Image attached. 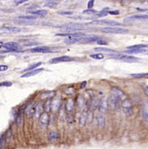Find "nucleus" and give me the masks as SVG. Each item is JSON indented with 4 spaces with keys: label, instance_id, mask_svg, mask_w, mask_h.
I'll return each instance as SVG.
<instances>
[{
    "label": "nucleus",
    "instance_id": "obj_1",
    "mask_svg": "<svg viewBox=\"0 0 148 149\" xmlns=\"http://www.w3.org/2000/svg\"><path fill=\"white\" fill-rule=\"evenodd\" d=\"M59 27L64 29L66 31H68V32H70V31L76 32L78 30H81L86 29V27L84 25L80 24V23H75V22H70V23L63 24V25H61Z\"/></svg>",
    "mask_w": 148,
    "mask_h": 149
},
{
    "label": "nucleus",
    "instance_id": "obj_2",
    "mask_svg": "<svg viewBox=\"0 0 148 149\" xmlns=\"http://www.w3.org/2000/svg\"><path fill=\"white\" fill-rule=\"evenodd\" d=\"M101 31L104 33L108 34H127L129 33V30L125 27H103L101 29Z\"/></svg>",
    "mask_w": 148,
    "mask_h": 149
},
{
    "label": "nucleus",
    "instance_id": "obj_3",
    "mask_svg": "<svg viewBox=\"0 0 148 149\" xmlns=\"http://www.w3.org/2000/svg\"><path fill=\"white\" fill-rule=\"evenodd\" d=\"M122 108L127 117H130L133 115V106L130 100L127 98L124 99L122 102Z\"/></svg>",
    "mask_w": 148,
    "mask_h": 149
},
{
    "label": "nucleus",
    "instance_id": "obj_4",
    "mask_svg": "<svg viewBox=\"0 0 148 149\" xmlns=\"http://www.w3.org/2000/svg\"><path fill=\"white\" fill-rule=\"evenodd\" d=\"M148 15H134L127 17L124 19L125 23H132L138 21H147Z\"/></svg>",
    "mask_w": 148,
    "mask_h": 149
},
{
    "label": "nucleus",
    "instance_id": "obj_5",
    "mask_svg": "<svg viewBox=\"0 0 148 149\" xmlns=\"http://www.w3.org/2000/svg\"><path fill=\"white\" fill-rule=\"evenodd\" d=\"M119 98L114 95L113 93L110 94L107 98V102H108V107L110 108H111L113 110L116 109L118 107V104H119Z\"/></svg>",
    "mask_w": 148,
    "mask_h": 149
},
{
    "label": "nucleus",
    "instance_id": "obj_6",
    "mask_svg": "<svg viewBox=\"0 0 148 149\" xmlns=\"http://www.w3.org/2000/svg\"><path fill=\"white\" fill-rule=\"evenodd\" d=\"M20 31L21 29L16 27H0V34H15Z\"/></svg>",
    "mask_w": 148,
    "mask_h": 149
},
{
    "label": "nucleus",
    "instance_id": "obj_7",
    "mask_svg": "<svg viewBox=\"0 0 148 149\" xmlns=\"http://www.w3.org/2000/svg\"><path fill=\"white\" fill-rule=\"evenodd\" d=\"M75 61V58L73 57L67 56V55H63V56L61 57H57L52 58L49 61V64H58V63H61V62H70Z\"/></svg>",
    "mask_w": 148,
    "mask_h": 149
},
{
    "label": "nucleus",
    "instance_id": "obj_8",
    "mask_svg": "<svg viewBox=\"0 0 148 149\" xmlns=\"http://www.w3.org/2000/svg\"><path fill=\"white\" fill-rule=\"evenodd\" d=\"M5 49L8 50V52H16L22 49V47L16 42L11 41V42H8L4 44L3 46Z\"/></svg>",
    "mask_w": 148,
    "mask_h": 149
},
{
    "label": "nucleus",
    "instance_id": "obj_9",
    "mask_svg": "<svg viewBox=\"0 0 148 149\" xmlns=\"http://www.w3.org/2000/svg\"><path fill=\"white\" fill-rule=\"evenodd\" d=\"M101 39L100 36H97V35H89V36H83L81 38L80 43H91V42H94V41H97L98 40Z\"/></svg>",
    "mask_w": 148,
    "mask_h": 149
},
{
    "label": "nucleus",
    "instance_id": "obj_10",
    "mask_svg": "<svg viewBox=\"0 0 148 149\" xmlns=\"http://www.w3.org/2000/svg\"><path fill=\"white\" fill-rule=\"evenodd\" d=\"M99 103H100V100L94 98H92L88 100L87 106H88V108L91 111H94V110H96L99 107Z\"/></svg>",
    "mask_w": 148,
    "mask_h": 149
},
{
    "label": "nucleus",
    "instance_id": "obj_11",
    "mask_svg": "<svg viewBox=\"0 0 148 149\" xmlns=\"http://www.w3.org/2000/svg\"><path fill=\"white\" fill-rule=\"evenodd\" d=\"M49 114L44 111V112H43L41 114V115L39 117V123L41 125V126L43 128H47V126L48 125V123H49Z\"/></svg>",
    "mask_w": 148,
    "mask_h": 149
},
{
    "label": "nucleus",
    "instance_id": "obj_12",
    "mask_svg": "<svg viewBox=\"0 0 148 149\" xmlns=\"http://www.w3.org/2000/svg\"><path fill=\"white\" fill-rule=\"evenodd\" d=\"M91 24H96V25H109L112 27H116V26H119L121 25L120 23L115 22V21H107V20H100V21H94L91 22Z\"/></svg>",
    "mask_w": 148,
    "mask_h": 149
},
{
    "label": "nucleus",
    "instance_id": "obj_13",
    "mask_svg": "<svg viewBox=\"0 0 148 149\" xmlns=\"http://www.w3.org/2000/svg\"><path fill=\"white\" fill-rule=\"evenodd\" d=\"M61 100L60 98H55L52 101H51V109L54 111L56 112L58 111L61 107Z\"/></svg>",
    "mask_w": 148,
    "mask_h": 149
},
{
    "label": "nucleus",
    "instance_id": "obj_14",
    "mask_svg": "<svg viewBox=\"0 0 148 149\" xmlns=\"http://www.w3.org/2000/svg\"><path fill=\"white\" fill-rule=\"evenodd\" d=\"M141 116L144 120L148 123V101L147 100L143 102L141 106Z\"/></svg>",
    "mask_w": 148,
    "mask_h": 149
},
{
    "label": "nucleus",
    "instance_id": "obj_15",
    "mask_svg": "<svg viewBox=\"0 0 148 149\" xmlns=\"http://www.w3.org/2000/svg\"><path fill=\"white\" fill-rule=\"evenodd\" d=\"M44 71V68H37V69H35L33 70H30L26 73H24V74L21 76L22 78H29V77H32V76H34L35 74H38L39 73H40L41 72Z\"/></svg>",
    "mask_w": 148,
    "mask_h": 149
},
{
    "label": "nucleus",
    "instance_id": "obj_16",
    "mask_svg": "<svg viewBox=\"0 0 148 149\" xmlns=\"http://www.w3.org/2000/svg\"><path fill=\"white\" fill-rule=\"evenodd\" d=\"M108 102L107 100H105V98H102L101 100H100V103H99V110L100 112L102 113H106L108 111Z\"/></svg>",
    "mask_w": 148,
    "mask_h": 149
},
{
    "label": "nucleus",
    "instance_id": "obj_17",
    "mask_svg": "<svg viewBox=\"0 0 148 149\" xmlns=\"http://www.w3.org/2000/svg\"><path fill=\"white\" fill-rule=\"evenodd\" d=\"M88 111L87 108H85L83 111V112L81 113V115L80 116V119H79V123H80V125L81 126H83L86 125V120L88 119Z\"/></svg>",
    "mask_w": 148,
    "mask_h": 149
},
{
    "label": "nucleus",
    "instance_id": "obj_18",
    "mask_svg": "<svg viewBox=\"0 0 148 149\" xmlns=\"http://www.w3.org/2000/svg\"><path fill=\"white\" fill-rule=\"evenodd\" d=\"M112 93L113 94H114L119 99H125V92L119 88L117 87V86H114L113 87L112 89Z\"/></svg>",
    "mask_w": 148,
    "mask_h": 149
},
{
    "label": "nucleus",
    "instance_id": "obj_19",
    "mask_svg": "<svg viewBox=\"0 0 148 149\" xmlns=\"http://www.w3.org/2000/svg\"><path fill=\"white\" fill-rule=\"evenodd\" d=\"M44 108H43V106L41 103H38L36 105H35V113H34V115L35 116V119H39L40 116L41 115V114L43 113Z\"/></svg>",
    "mask_w": 148,
    "mask_h": 149
},
{
    "label": "nucleus",
    "instance_id": "obj_20",
    "mask_svg": "<svg viewBox=\"0 0 148 149\" xmlns=\"http://www.w3.org/2000/svg\"><path fill=\"white\" fill-rule=\"evenodd\" d=\"M57 35H59V36H69V37H83V36H86L84 33H78L77 31L76 32L70 31V32L65 33H59V34H57Z\"/></svg>",
    "mask_w": 148,
    "mask_h": 149
},
{
    "label": "nucleus",
    "instance_id": "obj_21",
    "mask_svg": "<svg viewBox=\"0 0 148 149\" xmlns=\"http://www.w3.org/2000/svg\"><path fill=\"white\" fill-rule=\"evenodd\" d=\"M35 105L32 104V103H30L29 104L26 108H25V114L27 115V117H31L32 116L34 115V113H35Z\"/></svg>",
    "mask_w": 148,
    "mask_h": 149
},
{
    "label": "nucleus",
    "instance_id": "obj_22",
    "mask_svg": "<svg viewBox=\"0 0 148 149\" xmlns=\"http://www.w3.org/2000/svg\"><path fill=\"white\" fill-rule=\"evenodd\" d=\"M121 61L126 62V63H134L137 62L139 59L136 57H134L133 55H123L120 58Z\"/></svg>",
    "mask_w": 148,
    "mask_h": 149
},
{
    "label": "nucleus",
    "instance_id": "obj_23",
    "mask_svg": "<svg viewBox=\"0 0 148 149\" xmlns=\"http://www.w3.org/2000/svg\"><path fill=\"white\" fill-rule=\"evenodd\" d=\"M31 52H41V53H47V52H51L49 48L48 47H37L35 48H32L30 50Z\"/></svg>",
    "mask_w": 148,
    "mask_h": 149
},
{
    "label": "nucleus",
    "instance_id": "obj_24",
    "mask_svg": "<svg viewBox=\"0 0 148 149\" xmlns=\"http://www.w3.org/2000/svg\"><path fill=\"white\" fill-rule=\"evenodd\" d=\"M97 125L100 128H103L105 125V118L102 114H98L96 117Z\"/></svg>",
    "mask_w": 148,
    "mask_h": 149
},
{
    "label": "nucleus",
    "instance_id": "obj_25",
    "mask_svg": "<svg viewBox=\"0 0 148 149\" xmlns=\"http://www.w3.org/2000/svg\"><path fill=\"white\" fill-rule=\"evenodd\" d=\"M74 108H75V102H74L72 98H68L66 101V104H65V108L66 110L68 111V112H70V111H72L74 110Z\"/></svg>",
    "mask_w": 148,
    "mask_h": 149
},
{
    "label": "nucleus",
    "instance_id": "obj_26",
    "mask_svg": "<svg viewBox=\"0 0 148 149\" xmlns=\"http://www.w3.org/2000/svg\"><path fill=\"white\" fill-rule=\"evenodd\" d=\"M82 37H69V38L66 39L64 40V42L66 44H76L78 42H80V39Z\"/></svg>",
    "mask_w": 148,
    "mask_h": 149
},
{
    "label": "nucleus",
    "instance_id": "obj_27",
    "mask_svg": "<svg viewBox=\"0 0 148 149\" xmlns=\"http://www.w3.org/2000/svg\"><path fill=\"white\" fill-rule=\"evenodd\" d=\"M76 103H77V106L79 108H83L85 106H86V100L84 98V97L81 95H78V98H77V100H76Z\"/></svg>",
    "mask_w": 148,
    "mask_h": 149
},
{
    "label": "nucleus",
    "instance_id": "obj_28",
    "mask_svg": "<svg viewBox=\"0 0 148 149\" xmlns=\"http://www.w3.org/2000/svg\"><path fill=\"white\" fill-rule=\"evenodd\" d=\"M60 3V0H47L46 6L50 8H55Z\"/></svg>",
    "mask_w": 148,
    "mask_h": 149
},
{
    "label": "nucleus",
    "instance_id": "obj_29",
    "mask_svg": "<svg viewBox=\"0 0 148 149\" xmlns=\"http://www.w3.org/2000/svg\"><path fill=\"white\" fill-rule=\"evenodd\" d=\"M54 96H55V91H49L43 92L41 95V99H48V98H51Z\"/></svg>",
    "mask_w": 148,
    "mask_h": 149
},
{
    "label": "nucleus",
    "instance_id": "obj_30",
    "mask_svg": "<svg viewBox=\"0 0 148 149\" xmlns=\"http://www.w3.org/2000/svg\"><path fill=\"white\" fill-rule=\"evenodd\" d=\"M31 14L36 15V16H45L47 15L48 11L47 10H35V11H31Z\"/></svg>",
    "mask_w": 148,
    "mask_h": 149
},
{
    "label": "nucleus",
    "instance_id": "obj_31",
    "mask_svg": "<svg viewBox=\"0 0 148 149\" xmlns=\"http://www.w3.org/2000/svg\"><path fill=\"white\" fill-rule=\"evenodd\" d=\"M22 118H23V116H22V110L20 109L18 111V115L16 116V122L17 123L18 125H21L22 123Z\"/></svg>",
    "mask_w": 148,
    "mask_h": 149
},
{
    "label": "nucleus",
    "instance_id": "obj_32",
    "mask_svg": "<svg viewBox=\"0 0 148 149\" xmlns=\"http://www.w3.org/2000/svg\"><path fill=\"white\" fill-rule=\"evenodd\" d=\"M128 54H139V53H144L147 52L144 49H136V50H130L125 51Z\"/></svg>",
    "mask_w": 148,
    "mask_h": 149
},
{
    "label": "nucleus",
    "instance_id": "obj_33",
    "mask_svg": "<svg viewBox=\"0 0 148 149\" xmlns=\"http://www.w3.org/2000/svg\"><path fill=\"white\" fill-rule=\"evenodd\" d=\"M43 108H44V111L45 112H49L50 110H51V100H47L44 104L43 105Z\"/></svg>",
    "mask_w": 148,
    "mask_h": 149
},
{
    "label": "nucleus",
    "instance_id": "obj_34",
    "mask_svg": "<svg viewBox=\"0 0 148 149\" xmlns=\"http://www.w3.org/2000/svg\"><path fill=\"white\" fill-rule=\"evenodd\" d=\"M95 51H102V52H115V53H118L117 51L111 50V49H108V48H105V47H97L94 48Z\"/></svg>",
    "mask_w": 148,
    "mask_h": 149
},
{
    "label": "nucleus",
    "instance_id": "obj_35",
    "mask_svg": "<svg viewBox=\"0 0 148 149\" xmlns=\"http://www.w3.org/2000/svg\"><path fill=\"white\" fill-rule=\"evenodd\" d=\"M148 45L147 44H136V45H133V46H130L128 47L127 49L128 50H136V49H144L145 47H147Z\"/></svg>",
    "mask_w": 148,
    "mask_h": 149
},
{
    "label": "nucleus",
    "instance_id": "obj_36",
    "mask_svg": "<svg viewBox=\"0 0 148 149\" xmlns=\"http://www.w3.org/2000/svg\"><path fill=\"white\" fill-rule=\"evenodd\" d=\"M42 64V62H38V63H35V64H32V65H30V66H28L27 69H24V71H27V70H33L35 69H37L39 66H41Z\"/></svg>",
    "mask_w": 148,
    "mask_h": 149
},
{
    "label": "nucleus",
    "instance_id": "obj_37",
    "mask_svg": "<svg viewBox=\"0 0 148 149\" xmlns=\"http://www.w3.org/2000/svg\"><path fill=\"white\" fill-rule=\"evenodd\" d=\"M60 137L59 134L58 132H52L49 134V140H57Z\"/></svg>",
    "mask_w": 148,
    "mask_h": 149
},
{
    "label": "nucleus",
    "instance_id": "obj_38",
    "mask_svg": "<svg viewBox=\"0 0 148 149\" xmlns=\"http://www.w3.org/2000/svg\"><path fill=\"white\" fill-rule=\"evenodd\" d=\"M131 76L134 78H141L146 76H148V72L146 73H137V74H131Z\"/></svg>",
    "mask_w": 148,
    "mask_h": 149
},
{
    "label": "nucleus",
    "instance_id": "obj_39",
    "mask_svg": "<svg viewBox=\"0 0 148 149\" xmlns=\"http://www.w3.org/2000/svg\"><path fill=\"white\" fill-rule=\"evenodd\" d=\"M108 13H109L108 8H104L102 10H101L100 12L97 13L96 14V16H98V17H103V16H107Z\"/></svg>",
    "mask_w": 148,
    "mask_h": 149
},
{
    "label": "nucleus",
    "instance_id": "obj_40",
    "mask_svg": "<svg viewBox=\"0 0 148 149\" xmlns=\"http://www.w3.org/2000/svg\"><path fill=\"white\" fill-rule=\"evenodd\" d=\"M90 57L94 59H97V60H100V59H103L104 58V55L101 54V53H97V54H92L90 55Z\"/></svg>",
    "mask_w": 148,
    "mask_h": 149
},
{
    "label": "nucleus",
    "instance_id": "obj_41",
    "mask_svg": "<svg viewBox=\"0 0 148 149\" xmlns=\"http://www.w3.org/2000/svg\"><path fill=\"white\" fill-rule=\"evenodd\" d=\"M19 18H22V19H27V20H35L36 18V16L31 15V16H18Z\"/></svg>",
    "mask_w": 148,
    "mask_h": 149
},
{
    "label": "nucleus",
    "instance_id": "obj_42",
    "mask_svg": "<svg viewBox=\"0 0 148 149\" xmlns=\"http://www.w3.org/2000/svg\"><path fill=\"white\" fill-rule=\"evenodd\" d=\"M66 120H67V122H68L69 123H74V121H75V117H74L73 115L68 113L67 115H66Z\"/></svg>",
    "mask_w": 148,
    "mask_h": 149
},
{
    "label": "nucleus",
    "instance_id": "obj_43",
    "mask_svg": "<svg viewBox=\"0 0 148 149\" xmlns=\"http://www.w3.org/2000/svg\"><path fill=\"white\" fill-rule=\"evenodd\" d=\"M12 86V83L9 82V81H5V82H2L0 83V87H2V86H6V87H9Z\"/></svg>",
    "mask_w": 148,
    "mask_h": 149
},
{
    "label": "nucleus",
    "instance_id": "obj_44",
    "mask_svg": "<svg viewBox=\"0 0 148 149\" xmlns=\"http://www.w3.org/2000/svg\"><path fill=\"white\" fill-rule=\"evenodd\" d=\"M97 10H93V9H88L83 11V13L85 14H93V13H96Z\"/></svg>",
    "mask_w": 148,
    "mask_h": 149
},
{
    "label": "nucleus",
    "instance_id": "obj_45",
    "mask_svg": "<svg viewBox=\"0 0 148 149\" xmlns=\"http://www.w3.org/2000/svg\"><path fill=\"white\" fill-rule=\"evenodd\" d=\"M97 43L98 44H100V45H106V44H108V42H107L106 41L103 40V39H100V40H98V41H97Z\"/></svg>",
    "mask_w": 148,
    "mask_h": 149
},
{
    "label": "nucleus",
    "instance_id": "obj_46",
    "mask_svg": "<svg viewBox=\"0 0 148 149\" xmlns=\"http://www.w3.org/2000/svg\"><path fill=\"white\" fill-rule=\"evenodd\" d=\"M28 0H13L14 3H16V5H20V4H22L24 2H26Z\"/></svg>",
    "mask_w": 148,
    "mask_h": 149
},
{
    "label": "nucleus",
    "instance_id": "obj_47",
    "mask_svg": "<svg viewBox=\"0 0 148 149\" xmlns=\"http://www.w3.org/2000/svg\"><path fill=\"white\" fill-rule=\"evenodd\" d=\"M58 13H59L60 15H63V16H65V15L69 16V15H71L73 13H72L71 11H63V12H59Z\"/></svg>",
    "mask_w": 148,
    "mask_h": 149
},
{
    "label": "nucleus",
    "instance_id": "obj_48",
    "mask_svg": "<svg viewBox=\"0 0 148 149\" xmlns=\"http://www.w3.org/2000/svg\"><path fill=\"white\" fill-rule=\"evenodd\" d=\"M94 0H90V1L88 2V9H91L92 7L94 6Z\"/></svg>",
    "mask_w": 148,
    "mask_h": 149
},
{
    "label": "nucleus",
    "instance_id": "obj_49",
    "mask_svg": "<svg viewBox=\"0 0 148 149\" xmlns=\"http://www.w3.org/2000/svg\"><path fill=\"white\" fill-rule=\"evenodd\" d=\"M8 69V66L7 65H0V72H4Z\"/></svg>",
    "mask_w": 148,
    "mask_h": 149
},
{
    "label": "nucleus",
    "instance_id": "obj_50",
    "mask_svg": "<svg viewBox=\"0 0 148 149\" xmlns=\"http://www.w3.org/2000/svg\"><path fill=\"white\" fill-rule=\"evenodd\" d=\"M37 44H39V43H37V42H28V43L24 44V46H33V45H37Z\"/></svg>",
    "mask_w": 148,
    "mask_h": 149
},
{
    "label": "nucleus",
    "instance_id": "obj_51",
    "mask_svg": "<svg viewBox=\"0 0 148 149\" xmlns=\"http://www.w3.org/2000/svg\"><path fill=\"white\" fill-rule=\"evenodd\" d=\"M119 13V10H114V11H109V14L111 15H118Z\"/></svg>",
    "mask_w": 148,
    "mask_h": 149
},
{
    "label": "nucleus",
    "instance_id": "obj_52",
    "mask_svg": "<svg viewBox=\"0 0 148 149\" xmlns=\"http://www.w3.org/2000/svg\"><path fill=\"white\" fill-rule=\"evenodd\" d=\"M86 84H87V82L86 81H83L81 83V85H80V89H84L86 86Z\"/></svg>",
    "mask_w": 148,
    "mask_h": 149
},
{
    "label": "nucleus",
    "instance_id": "obj_53",
    "mask_svg": "<svg viewBox=\"0 0 148 149\" xmlns=\"http://www.w3.org/2000/svg\"><path fill=\"white\" fill-rule=\"evenodd\" d=\"M144 94L148 96V86H146L144 88Z\"/></svg>",
    "mask_w": 148,
    "mask_h": 149
},
{
    "label": "nucleus",
    "instance_id": "obj_54",
    "mask_svg": "<svg viewBox=\"0 0 148 149\" xmlns=\"http://www.w3.org/2000/svg\"><path fill=\"white\" fill-rule=\"evenodd\" d=\"M3 46H4L3 43H2V41H0V49H1V47H2Z\"/></svg>",
    "mask_w": 148,
    "mask_h": 149
},
{
    "label": "nucleus",
    "instance_id": "obj_55",
    "mask_svg": "<svg viewBox=\"0 0 148 149\" xmlns=\"http://www.w3.org/2000/svg\"><path fill=\"white\" fill-rule=\"evenodd\" d=\"M2 58V55H0V58Z\"/></svg>",
    "mask_w": 148,
    "mask_h": 149
}]
</instances>
